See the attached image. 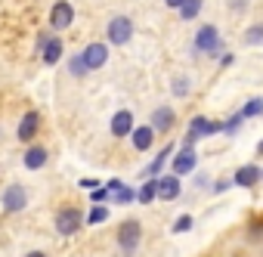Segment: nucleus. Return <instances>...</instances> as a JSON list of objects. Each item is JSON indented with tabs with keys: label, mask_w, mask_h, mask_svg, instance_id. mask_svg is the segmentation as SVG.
<instances>
[{
	"label": "nucleus",
	"mask_w": 263,
	"mask_h": 257,
	"mask_svg": "<svg viewBox=\"0 0 263 257\" xmlns=\"http://www.w3.org/2000/svg\"><path fill=\"white\" fill-rule=\"evenodd\" d=\"M140 238H143V226H140L137 220H124V223L118 226V245H121L124 254H134L137 245H140Z\"/></svg>",
	"instance_id": "nucleus-1"
},
{
	"label": "nucleus",
	"mask_w": 263,
	"mask_h": 257,
	"mask_svg": "<svg viewBox=\"0 0 263 257\" xmlns=\"http://www.w3.org/2000/svg\"><path fill=\"white\" fill-rule=\"evenodd\" d=\"M81 223H84V217H81L78 208H62V211L56 214V229H59L62 235H74V232L81 229Z\"/></svg>",
	"instance_id": "nucleus-2"
},
{
	"label": "nucleus",
	"mask_w": 263,
	"mask_h": 257,
	"mask_svg": "<svg viewBox=\"0 0 263 257\" xmlns=\"http://www.w3.org/2000/svg\"><path fill=\"white\" fill-rule=\"evenodd\" d=\"M130 38H134V22H130L127 16H115L108 22V41L111 44H127Z\"/></svg>",
	"instance_id": "nucleus-3"
},
{
	"label": "nucleus",
	"mask_w": 263,
	"mask_h": 257,
	"mask_svg": "<svg viewBox=\"0 0 263 257\" xmlns=\"http://www.w3.org/2000/svg\"><path fill=\"white\" fill-rule=\"evenodd\" d=\"M195 50L198 53H217L220 50V34L214 25H201L198 34H195Z\"/></svg>",
	"instance_id": "nucleus-4"
},
{
	"label": "nucleus",
	"mask_w": 263,
	"mask_h": 257,
	"mask_svg": "<svg viewBox=\"0 0 263 257\" xmlns=\"http://www.w3.org/2000/svg\"><path fill=\"white\" fill-rule=\"evenodd\" d=\"M71 22H74V7L68 4V0H59V4L53 7V13H50V25L59 28V31H65Z\"/></svg>",
	"instance_id": "nucleus-5"
},
{
	"label": "nucleus",
	"mask_w": 263,
	"mask_h": 257,
	"mask_svg": "<svg viewBox=\"0 0 263 257\" xmlns=\"http://www.w3.org/2000/svg\"><path fill=\"white\" fill-rule=\"evenodd\" d=\"M81 59H84L87 71H93V68H102V65H105V59H108V47H105V44H90V47L81 53Z\"/></svg>",
	"instance_id": "nucleus-6"
},
{
	"label": "nucleus",
	"mask_w": 263,
	"mask_h": 257,
	"mask_svg": "<svg viewBox=\"0 0 263 257\" xmlns=\"http://www.w3.org/2000/svg\"><path fill=\"white\" fill-rule=\"evenodd\" d=\"M220 131V124L217 121H208V118H195L192 124H189V137H186V146H192L198 137H204V134H217Z\"/></svg>",
	"instance_id": "nucleus-7"
},
{
	"label": "nucleus",
	"mask_w": 263,
	"mask_h": 257,
	"mask_svg": "<svg viewBox=\"0 0 263 257\" xmlns=\"http://www.w3.org/2000/svg\"><path fill=\"white\" fill-rule=\"evenodd\" d=\"M25 205H28V195H25L22 186H10V189L4 192V208H7L10 214H19Z\"/></svg>",
	"instance_id": "nucleus-8"
},
{
	"label": "nucleus",
	"mask_w": 263,
	"mask_h": 257,
	"mask_svg": "<svg viewBox=\"0 0 263 257\" xmlns=\"http://www.w3.org/2000/svg\"><path fill=\"white\" fill-rule=\"evenodd\" d=\"M37 127H41V115L37 112H25V118L19 124V140L22 143H31L37 137Z\"/></svg>",
	"instance_id": "nucleus-9"
},
{
	"label": "nucleus",
	"mask_w": 263,
	"mask_h": 257,
	"mask_svg": "<svg viewBox=\"0 0 263 257\" xmlns=\"http://www.w3.org/2000/svg\"><path fill=\"white\" fill-rule=\"evenodd\" d=\"M130 131H134V115H130L127 108L115 112V118H111V134L115 137H127Z\"/></svg>",
	"instance_id": "nucleus-10"
},
{
	"label": "nucleus",
	"mask_w": 263,
	"mask_h": 257,
	"mask_svg": "<svg viewBox=\"0 0 263 257\" xmlns=\"http://www.w3.org/2000/svg\"><path fill=\"white\" fill-rule=\"evenodd\" d=\"M192 168H195V152H192V146H186L183 152L174 155V174L183 177V174H189Z\"/></svg>",
	"instance_id": "nucleus-11"
},
{
	"label": "nucleus",
	"mask_w": 263,
	"mask_h": 257,
	"mask_svg": "<svg viewBox=\"0 0 263 257\" xmlns=\"http://www.w3.org/2000/svg\"><path fill=\"white\" fill-rule=\"evenodd\" d=\"M257 180H260V168H257V164H245V168H238V171H235V180H232V183H235V186L251 189Z\"/></svg>",
	"instance_id": "nucleus-12"
},
{
	"label": "nucleus",
	"mask_w": 263,
	"mask_h": 257,
	"mask_svg": "<svg viewBox=\"0 0 263 257\" xmlns=\"http://www.w3.org/2000/svg\"><path fill=\"white\" fill-rule=\"evenodd\" d=\"M155 183H158V198L174 201V198L180 195V180H177V174H171V177H164V180H155Z\"/></svg>",
	"instance_id": "nucleus-13"
},
{
	"label": "nucleus",
	"mask_w": 263,
	"mask_h": 257,
	"mask_svg": "<svg viewBox=\"0 0 263 257\" xmlns=\"http://www.w3.org/2000/svg\"><path fill=\"white\" fill-rule=\"evenodd\" d=\"M174 127V112L167 108V105H161V108H155V115H152V131H171Z\"/></svg>",
	"instance_id": "nucleus-14"
},
{
	"label": "nucleus",
	"mask_w": 263,
	"mask_h": 257,
	"mask_svg": "<svg viewBox=\"0 0 263 257\" xmlns=\"http://www.w3.org/2000/svg\"><path fill=\"white\" fill-rule=\"evenodd\" d=\"M105 189H108V195H115V201H121V205H127V201H134V198H137V192L130 189V186H124L121 180H111Z\"/></svg>",
	"instance_id": "nucleus-15"
},
{
	"label": "nucleus",
	"mask_w": 263,
	"mask_h": 257,
	"mask_svg": "<svg viewBox=\"0 0 263 257\" xmlns=\"http://www.w3.org/2000/svg\"><path fill=\"white\" fill-rule=\"evenodd\" d=\"M130 137H134V146L140 152H146L152 146V140H155V131H152V127H137V131H130Z\"/></svg>",
	"instance_id": "nucleus-16"
},
{
	"label": "nucleus",
	"mask_w": 263,
	"mask_h": 257,
	"mask_svg": "<svg viewBox=\"0 0 263 257\" xmlns=\"http://www.w3.org/2000/svg\"><path fill=\"white\" fill-rule=\"evenodd\" d=\"M41 56H44V62H47V65H56V62H59V56H62V41H59V38H50V41L44 44Z\"/></svg>",
	"instance_id": "nucleus-17"
},
{
	"label": "nucleus",
	"mask_w": 263,
	"mask_h": 257,
	"mask_svg": "<svg viewBox=\"0 0 263 257\" xmlns=\"http://www.w3.org/2000/svg\"><path fill=\"white\" fill-rule=\"evenodd\" d=\"M44 164H47V149H44V146H28V152H25V168L37 171V168H44Z\"/></svg>",
	"instance_id": "nucleus-18"
},
{
	"label": "nucleus",
	"mask_w": 263,
	"mask_h": 257,
	"mask_svg": "<svg viewBox=\"0 0 263 257\" xmlns=\"http://www.w3.org/2000/svg\"><path fill=\"white\" fill-rule=\"evenodd\" d=\"M198 13H201V0H183L180 4V19L183 22H192Z\"/></svg>",
	"instance_id": "nucleus-19"
},
{
	"label": "nucleus",
	"mask_w": 263,
	"mask_h": 257,
	"mask_svg": "<svg viewBox=\"0 0 263 257\" xmlns=\"http://www.w3.org/2000/svg\"><path fill=\"white\" fill-rule=\"evenodd\" d=\"M155 198H158V183H155V180L143 183V186H140V192H137V201L149 205V201H155Z\"/></svg>",
	"instance_id": "nucleus-20"
},
{
	"label": "nucleus",
	"mask_w": 263,
	"mask_h": 257,
	"mask_svg": "<svg viewBox=\"0 0 263 257\" xmlns=\"http://www.w3.org/2000/svg\"><path fill=\"white\" fill-rule=\"evenodd\" d=\"M171 152H174V146H167V149H161V152H158V158H155V161L149 164V171H146V174H152V177H155V174H161V168L167 164V158H171Z\"/></svg>",
	"instance_id": "nucleus-21"
},
{
	"label": "nucleus",
	"mask_w": 263,
	"mask_h": 257,
	"mask_svg": "<svg viewBox=\"0 0 263 257\" xmlns=\"http://www.w3.org/2000/svg\"><path fill=\"white\" fill-rule=\"evenodd\" d=\"M105 217H108V208H102V205L96 201V208H93V211L87 214V223H102Z\"/></svg>",
	"instance_id": "nucleus-22"
},
{
	"label": "nucleus",
	"mask_w": 263,
	"mask_h": 257,
	"mask_svg": "<svg viewBox=\"0 0 263 257\" xmlns=\"http://www.w3.org/2000/svg\"><path fill=\"white\" fill-rule=\"evenodd\" d=\"M257 112H263V102H260V99H251V102L241 108V118H251V115H257Z\"/></svg>",
	"instance_id": "nucleus-23"
},
{
	"label": "nucleus",
	"mask_w": 263,
	"mask_h": 257,
	"mask_svg": "<svg viewBox=\"0 0 263 257\" xmlns=\"http://www.w3.org/2000/svg\"><path fill=\"white\" fill-rule=\"evenodd\" d=\"M245 41H248V44H260V41H263V25H254V28H248Z\"/></svg>",
	"instance_id": "nucleus-24"
},
{
	"label": "nucleus",
	"mask_w": 263,
	"mask_h": 257,
	"mask_svg": "<svg viewBox=\"0 0 263 257\" xmlns=\"http://www.w3.org/2000/svg\"><path fill=\"white\" fill-rule=\"evenodd\" d=\"M68 68H71V75H84V71H87V65H84V59H81V56H74Z\"/></svg>",
	"instance_id": "nucleus-25"
},
{
	"label": "nucleus",
	"mask_w": 263,
	"mask_h": 257,
	"mask_svg": "<svg viewBox=\"0 0 263 257\" xmlns=\"http://www.w3.org/2000/svg\"><path fill=\"white\" fill-rule=\"evenodd\" d=\"M189 226H192V217H180V220L174 223V232H186Z\"/></svg>",
	"instance_id": "nucleus-26"
},
{
	"label": "nucleus",
	"mask_w": 263,
	"mask_h": 257,
	"mask_svg": "<svg viewBox=\"0 0 263 257\" xmlns=\"http://www.w3.org/2000/svg\"><path fill=\"white\" fill-rule=\"evenodd\" d=\"M108 198V189H93V201H105Z\"/></svg>",
	"instance_id": "nucleus-27"
},
{
	"label": "nucleus",
	"mask_w": 263,
	"mask_h": 257,
	"mask_svg": "<svg viewBox=\"0 0 263 257\" xmlns=\"http://www.w3.org/2000/svg\"><path fill=\"white\" fill-rule=\"evenodd\" d=\"M226 189H229V180H220V183L214 186V192H226Z\"/></svg>",
	"instance_id": "nucleus-28"
},
{
	"label": "nucleus",
	"mask_w": 263,
	"mask_h": 257,
	"mask_svg": "<svg viewBox=\"0 0 263 257\" xmlns=\"http://www.w3.org/2000/svg\"><path fill=\"white\" fill-rule=\"evenodd\" d=\"M81 186H84V189H96L99 183H96V180H81Z\"/></svg>",
	"instance_id": "nucleus-29"
},
{
	"label": "nucleus",
	"mask_w": 263,
	"mask_h": 257,
	"mask_svg": "<svg viewBox=\"0 0 263 257\" xmlns=\"http://www.w3.org/2000/svg\"><path fill=\"white\" fill-rule=\"evenodd\" d=\"M164 4H167L171 10H180V4H183V0H164Z\"/></svg>",
	"instance_id": "nucleus-30"
},
{
	"label": "nucleus",
	"mask_w": 263,
	"mask_h": 257,
	"mask_svg": "<svg viewBox=\"0 0 263 257\" xmlns=\"http://www.w3.org/2000/svg\"><path fill=\"white\" fill-rule=\"evenodd\" d=\"M25 257H47L44 251H31V254H25Z\"/></svg>",
	"instance_id": "nucleus-31"
},
{
	"label": "nucleus",
	"mask_w": 263,
	"mask_h": 257,
	"mask_svg": "<svg viewBox=\"0 0 263 257\" xmlns=\"http://www.w3.org/2000/svg\"><path fill=\"white\" fill-rule=\"evenodd\" d=\"M257 152H260V155H263V140H260V146H257Z\"/></svg>",
	"instance_id": "nucleus-32"
},
{
	"label": "nucleus",
	"mask_w": 263,
	"mask_h": 257,
	"mask_svg": "<svg viewBox=\"0 0 263 257\" xmlns=\"http://www.w3.org/2000/svg\"><path fill=\"white\" fill-rule=\"evenodd\" d=\"M260 177H263V174H260Z\"/></svg>",
	"instance_id": "nucleus-33"
}]
</instances>
